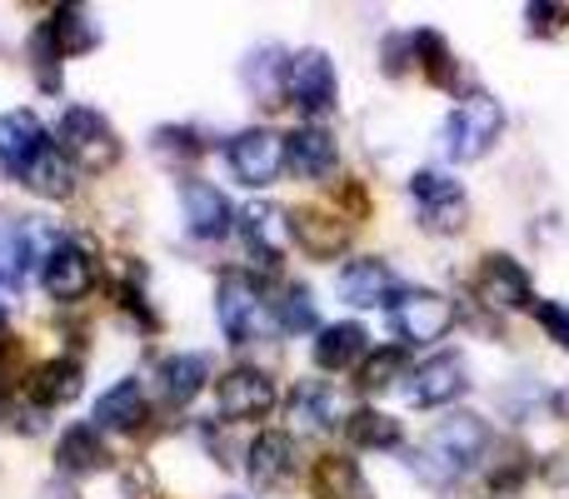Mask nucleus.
<instances>
[{
  "mask_svg": "<svg viewBox=\"0 0 569 499\" xmlns=\"http://www.w3.org/2000/svg\"><path fill=\"white\" fill-rule=\"evenodd\" d=\"M490 450V425L480 415H450L430 430L425 440V455H420V470H430V480H455L465 475L470 465H480V455Z\"/></svg>",
  "mask_w": 569,
  "mask_h": 499,
  "instance_id": "nucleus-1",
  "label": "nucleus"
},
{
  "mask_svg": "<svg viewBox=\"0 0 569 499\" xmlns=\"http://www.w3.org/2000/svg\"><path fill=\"white\" fill-rule=\"evenodd\" d=\"M56 150L80 170H106L120 160V140L110 130V120L90 106H70L56 120Z\"/></svg>",
  "mask_w": 569,
  "mask_h": 499,
  "instance_id": "nucleus-2",
  "label": "nucleus"
},
{
  "mask_svg": "<svg viewBox=\"0 0 569 499\" xmlns=\"http://www.w3.org/2000/svg\"><path fill=\"white\" fill-rule=\"evenodd\" d=\"M216 315H220L226 340H236V345H250V340H260V335L270 330L266 295H260V285L250 280L246 270H230L226 280L216 285Z\"/></svg>",
  "mask_w": 569,
  "mask_h": 499,
  "instance_id": "nucleus-3",
  "label": "nucleus"
},
{
  "mask_svg": "<svg viewBox=\"0 0 569 499\" xmlns=\"http://www.w3.org/2000/svg\"><path fill=\"white\" fill-rule=\"evenodd\" d=\"M505 130V110L495 96H485V90H475V96L460 100V110L450 116V156L455 160H480L485 150L500 140Z\"/></svg>",
  "mask_w": 569,
  "mask_h": 499,
  "instance_id": "nucleus-4",
  "label": "nucleus"
},
{
  "mask_svg": "<svg viewBox=\"0 0 569 499\" xmlns=\"http://www.w3.org/2000/svg\"><path fill=\"white\" fill-rule=\"evenodd\" d=\"M246 475H250V485H256L260 495L295 490V480H300V450H295V440L290 435H280V430L256 435V440H250Z\"/></svg>",
  "mask_w": 569,
  "mask_h": 499,
  "instance_id": "nucleus-5",
  "label": "nucleus"
},
{
  "mask_svg": "<svg viewBox=\"0 0 569 499\" xmlns=\"http://www.w3.org/2000/svg\"><path fill=\"white\" fill-rule=\"evenodd\" d=\"M216 405H220V420H266L276 410V380L266 370H230L226 380L216 385Z\"/></svg>",
  "mask_w": 569,
  "mask_h": 499,
  "instance_id": "nucleus-6",
  "label": "nucleus"
},
{
  "mask_svg": "<svg viewBox=\"0 0 569 499\" xmlns=\"http://www.w3.org/2000/svg\"><path fill=\"white\" fill-rule=\"evenodd\" d=\"M390 320L405 340L425 345V340H440V335L455 325V305L445 300L440 290H405V295H395Z\"/></svg>",
  "mask_w": 569,
  "mask_h": 499,
  "instance_id": "nucleus-7",
  "label": "nucleus"
},
{
  "mask_svg": "<svg viewBox=\"0 0 569 499\" xmlns=\"http://www.w3.org/2000/svg\"><path fill=\"white\" fill-rule=\"evenodd\" d=\"M335 96H340V86H335L330 56L325 50H300L290 60V100L300 106V116H330Z\"/></svg>",
  "mask_w": 569,
  "mask_h": 499,
  "instance_id": "nucleus-8",
  "label": "nucleus"
},
{
  "mask_svg": "<svg viewBox=\"0 0 569 499\" xmlns=\"http://www.w3.org/2000/svg\"><path fill=\"white\" fill-rule=\"evenodd\" d=\"M410 196H415V206H420V220L430 230H440V236H450V230H460L465 226V190L455 186L445 170H420V176L410 180Z\"/></svg>",
  "mask_w": 569,
  "mask_h": 499,
  "instance_id": "nucleus-9",
  "label": "nucleus"
},
{
  "mask_svg": "<svg viewBox=\"0 0 569 499\" xmlns=\"http://www.w3.org/2000/svg\"><path fill=\"white\" fill-rule=\"evenodd\" d=\"M40 285H46L50 300L70 305V300H80V295H90V285H96V260L80 246L60 240V246H50L46 260H40Z\"/></svg>",
  "mask_w": 569,
  "mask_h": 499,
  "instance_id": "nucleus-10",
  "label": "nucleus"
},
{
  "mask_svg": "<svg viewBox=\"0 0 569 499\" xmlns=\"http://www.w3.org/2000/svg\"><path fill=\"white\" fill-rule=\"evenodd\" d=\"M230 166L246 186H270V180L284 170V136L276 130H246V136L230 140Z\"/></svg>",
  "mask_w": 569,
  "mask_h": 499,
  "instance_id": "nucleus-11",
  "label": "nucleus"
},
{
  "mask_svg": "<svg viewBox=\"0 0 569 499\" xmlns=\"http://www.w3.org/2000/svg\"><path fill=\"white\" fill-rule=\"evenodd\" d=\"M475 295H480L490 310H525V305L535 300L530 275H525V265L510 260V255H490V260L480 265V275H475Z\"/></svg>",
  "mask_w": 569,
  "mask_h": 499,
  "instance_id": "nucleus-12",
  "label": "nucleus"
},
{
  "mask_svg": "<svg viewBox=\"0 0 569 499\" xmlns=\"http://www.w3.org/2000/svg\"><path fill=\"white\" fill-rule=\"evenodd\" d=\"M180 210H186V230L200 236V240L226 236L230 216H236L230 200H226V190H216L210 180H186V186H180Z\"/></svg>",
  "mask_w": 569,
  "mask_h": 499,
  "instance_id": "nucleus-13",
  "label": "nucleus"
},
{
  "mask_svg": "<svg viewBox=\"0 0 569 499\" xmlns=\"http://www.w3.org/2000/svg\"><path fill=\"white\" fill-rule=\"evenodd\" d=\"M465 360L460 355H435V360H425L420 370H415V380H410V400L415 405H425V410H435V405H450V400H460L465 395Z\"/></svg>",
  "mask_w": 569,
  "mask_h": 499,
  "instance_id": "nucleus-14",
  "label": "nucleus"
},
{
  "mask_svg": "<svg viewBox=\"0 0 569 499\" xmlns=\"http://www.w3.org/2000/svg\"><path fill=\"white\" fill-rule=\"evenodd\" d=\"M46 130H40V120L30 116V110H6L0 116V170H10V176H26V166L46 150Z\"/></svg>",
  "mask_w": 569,
  "mask_h": 499,
  "instance_id": "nucleus-15",
  "label": "nucleus"
},
{
  "mask_svg": "<svg viewBox=\"0 0 569 499\" xmlns=\"http://www.w3.org/2000/svg\"><path fill=\"white\" fill-rule=\"evenodd\" d=\"M284 166H295L300 180H325L340 166V146L320 126H300L295 136H284Z\"/></svg>",
  "mask_w": 569,
  "mask_h": 499,
  "instance_id": "nucleus-16",
  "label": "nucleus"
},
{
  "mask_svg": "<svg viewBox=\"0 0 569 499\" xmlns=\"http://www.w3.org/2000/svg\"><path fill=\"white\" fill-rule=\"evenodd\" d=\"M290 420H295V430H305V435L335 430V425H345L340 395H335L325 380H300L290 390Z\"/></svg>",
  "mask_w": 569,
  "mask_h": 499,
  "instance_id": "nucleus-17",
  "label": "nucleus"
},
{
  "mask_svg": "<svg viewBox=\"0 0 569 499\" xmlns=\"http://www.w3.org/2000/svg\"><path fill=\"white\" fill-rule=\"evenodd\" d=\"M340 295L360 310H375L385 300L395 305V270L385 260H350L340 270Z\"/></svg>",
  "mask_w": 569,
  "mask_h": 499,
  "instance_id": "nucleus-18",
  "label": "nucleus"
},
{
  "mask_svg": "<svg viewBox=\"0 0 569 499\" xmlns=\"http://www.w3.org/2000/svg\"><path fill=\"white\" fill-rule=\"evenodd\" d=\"M290 236L300 240L310 255L330 260V255H340L345 246H350V220L330 216V210H295V216H290Z\"/></svg>",
  "mask_w": 569,
  "mask_h": 499,
  "instance_id": "nucleus-19",
  "label": "nucleus"
},
{
  "mask_svg": "<svg viewBox=\"0 0 569 499\" xmlns=\"http://www.w3.org/2000/svg\"><path fill=\"white\" fill-rule=\"evenodd\" d=\"M240 236L260 255V265H280L284 246H290V216L276 206H250L246 216H240Z\"/></svg>",
  "mask_w": 569,
  "mask_h": 499,
  "instance_id": "nucleus-20",
  "label": "nucleus"
},
{
  "mask_svg": "<svg viewBox=\"0 0 569 499\" xmlns=\"http://www.w3.org/2000/svg\"><path fill=\"white\" fill-rule=\"evenodd\" d=\"M310 490L315 499H370L360 465L345 460V455H320L310 465Z\"/></svg>",
  "mask_w": 569,
  "mask_h": 499,
  "instance_id": "nucleus-21",
  "label": "nucleus"
},
{
  "mask_svg": "<svg viewBox=\"0 0 569 499\" xmlns=\"http://www.w3.org/2000/svg\"><path fill=\"white\" fill-rule=\"evenodd\" d=\"M96 425L100 430H140L146 425V390H140V380L110 385L96 400Z\"/></svg>",
  "mask_w": 569,
  "mask_h": 499,
  "instance_id": "nucleus-22",
  "label": "nucleus"
},
{
  "mask_svg": "<svg viewBox=\"0 0 569 499\" xmlns=\"http://www.w3.org/2000/svg\"><path fill=\"white\" fill-rule=\"evenodd\" d=\"M246 86L260 106H280V96H290V60L280 56V46H266L246 60Z\"/></svg>",
  "mask_w": 569,
  "mask_h": 499,
  "instance_id": "nucleus-23",
  "label": "nucleus"
},
{
  "mask_svg": "<svg viewBox=\"0 0 569 499\" xmlns=\"http://www.w3.org/2000/svg\"><path fill=\"white\" fill-rule=\"evenodd\" d=\"M46 30H50V40H56L60 60H66V56H86V50L100 46V26L90 20L86 6H60L56 16L46 20Z\"/></svg>",
  "mask_w": 569,
  "mask_h": 499,
  "instance_id": "nucleus-24",
  "label": "nucleus"
},
{
  "mask_svg": "<svg viewBox=\"0 0 569 499\" xmlns=\"http://www.w3.org/2000/svg\"><path fill=\"white\" fill-rule=\"evenodd\" d=\"M365 360V330L355 320L325 325L320 340H315V365L320 370H350V365Z\"/></svg>",
  "mask_w": 569,
  "mask_h": 499,
  "instance_id": "nucleus-25",
  "label": "nucleus"
},
{
  "mask_svg": "<svg viewBox=\"0 0 569 499\" xmlns=\"http://www.w3.org/2000/svg\"><path fill=\"white\" fill-rule=\"evenodd\" d=\"M80 395V365L76 360H46L30 375V400L40 410H56V405H70Z\"/></svg>",
  "mask_w": 569,
  "mask_h": 499,
  "instance_id": "nucleus-26",
  "label": "nucleus"
},
{
  "mask_svg": "<svg viewBox=\"0 0 569 499\" xmlns=\"http://www.w3.org/2000/svg\"><path fill=\"white\" fill-rule=\"evenodd\" d=\"M106 460L110 455H106V445H100L96 425H70V430L60 435V445H56V465L66 475H96Z\"/></svg>",
  "mask_w": 569,
  "mask_h": 499,
  "instance_id": "nucleus-27",
  "label": "nucleus"
},
{
  "mask_svg": "<svg viewBox=\"0 0 569 499\" xmlns=\"http://www.w3.org/2000/svg\"><path fill=\"white\" fill-rule=\"evenodd\" d=\"M40 250V236L26 226V220H0V285H16L26 275V265L36 260Z\"/></svg>",
  "mask_w": 569,
  "mask_h": 499,
  "instance_id": "nucleus-28",
  "label": "nucleus"
},
{
  "mask_svg": "<svg viewBox=\"0 0 569 499\" xmlns=\"http://www.w3.org/2000/svg\"><path fill=\"white\" fill-rule=\"evenodd\" d=\"M20 180H26V186L36 190L40 200H66L70 190H76V176H70V160L60 156L56 146L40 150V156L26 166V176H20Z\"/></svg>",
  "mask_w": 569,
  "mask_h": 499,
  "instance_id": "nucleus-29",
  "label": "nucleus"
},
{
  "mask_svg": "<svg viewBox=\"0 0 569 499\" xmlns=\"http://www.w3.org/2000/svg\"><path fill=\"white\" fill-rule=\"evenodd\" d=\"M345 440L355 450H395L400 445V420H390L380 410H350L345 415Z\"/></svg>",
  "mask_w": 569,
  "mask_h": 499,
  "instance_id": "nucleus-30",
  "label": "nucleus"
},
{
  "mask_svg": "<svg viewBox=\"0 0 569 499\" xmlns=\"http://www.w3.org/2000/svg\"><path fill=\"white\" fill-rule=\"evenodd\" d=\"M160 380H166V395L176 405H190L200 390H206L210 380V365L206 355H170V360H160Z\"/></svg>",
  "mask_w": 569,
  "mask_h": 499,
  "instance_id": "nucleus-31",
  "label": "nucleus"
},
{
  "mask_svg": "<svg viewBox=\"0 0 569 499\" xmlns=\"http://www.w3.org/2000/svg\"><path fill=\"white\" fill-rule=\"evenodd\" d=\"M410 46H415V56H420V70L435 80V86H445L450 90L455 86V60H450V46H445L435 30H420V36H410Z\"/></svg>",
  "mask_w": 569,
  "mask_h": 499,
  "instance_id": "nucleus-32",
  "label": "nucleus"
},
{
  "mask_svg": "<svg viewBox=\"0 0 569 499\" xmlns=\"http://www.w3.org/2000/svg\"><path fill=\"white\" fill-rule=\"evenodd\" d=\"M400 370H405V350H375V355H365L360 360V390H370V395H380V390H390L395 380H400Z\"/></svg>",
  "mask_w": 569,
  "mask_h": 499,
  "instance_id": "nucleus-33",
  "label": "nucleus"
},
{
  "mask_svg": "<svg viewBox=\"0 0 569 499\" xmlns=\"http://www.w3.org/2000/svg\"><path fill=\"white\" fill-rule=\"evenodd\" d=\"M280 330H290V335L315 330V300H310V290H305V285H290V290H284V300H280Z\"/></svg>",
  "mask_w": 569,
  "mask_h": 499,
  "instance_id": "nucleus-34",
  "label": "nucleus"
},
{
  "mask_svg": "<svg viewBox=\"0 0 569 499\" xmlns=\"http://www.w3.org/2000/svg\"><path fill=\"white\" fill-rule=\"evenodd\" d=\"M535 320H540V330L550 335L555 345H565V350H569V305H560V300H545L540 310H535Z\"/></svg>",
  "mask_w": 569,
  "mask_h": 499,
  "instance_id": "nucleus-35",
  "label": "nucleus"
},
{
  "mask_svg": "<svg viewBox=\"0 0 569 499\" xmlns=\"http://www.w3.org/2000/svg\"><path fill=\"white\" fill-rule=\"evenodd\" d=\"M156 150H160V156H186V160H196V156H200V140H196V130L166 126V130L156 136Z\"/></svg>",
  "mask_w": 569,
  "mask_h": 499,
  "instance_id": "nucleus-36",
  "label": "nucleus"
},
{
  "mask_svg": "<svg viewBox=\"0 0 569 499\" xmlns=\"http://www.w3.org/2000/svg\"><path fill=\"white\" fill-rule=\"evenodd\" d=\"M530 20H535V30H550V36H560V30L569 26V10L565 6H530Z\"/></svg>",
  "mask_w": 569,
  "mask_h": 499,
  "instance_id": "nucleus-37",
  "label": "nucleus"
},
{
  "mask_svg": "<svg viewBox=\"0 0 569 499\" xmlns=\"http://www.w3.org/2000/svg\"><path fill=\"white\" fill-rule=\"evenodd\" d=\"M6 315H10V290L0 285V325H6Z\"/></svg>",
  "mask_w": 569,
  "mask_h": 499,
  "instance_id": "nucleus-38",
  "label": "nucleus"
}]
</instances>
